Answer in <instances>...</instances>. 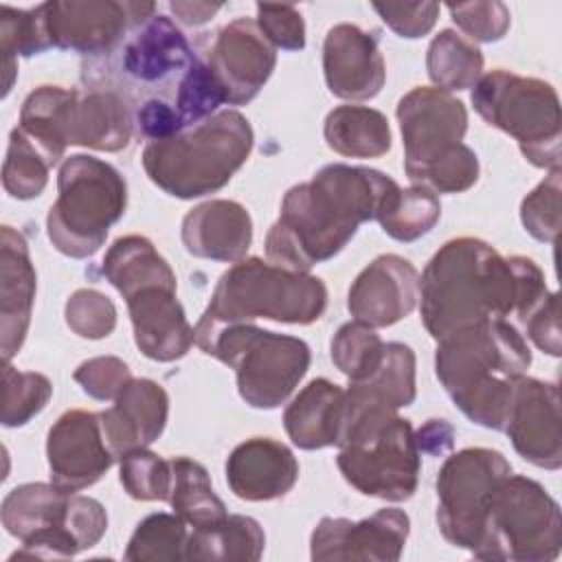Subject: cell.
I'll return each mask as SVG.
<instances>
[{
	"label": "cell",
	"mask_w": 562,
	"mask_h": 562,
	"mask_svg": "<svg viewBox=\"0 0 562 562\" xmlns=\"http://www.w3.org/2000/svg\"><path fill=\"white\" fill-rule=\"evenodd\" d=\"M97 61L99 81L125 99L134 125L147 140L176 136L226 103L224 90L184 33L167 18L151 15L136 24L125 40Z\"/></svg>",
	"instance_id": "cell-1"
},
{
	"label": "cell",
	"mask_w": 562,
	"mask_h": 562,
	"mask_svg": "<svg viewBox=\"0 0 562 562\" xmlns=\"http://www.w3.org/2000/svg\"><path fill=\"white\" fill-rule=\"evenodd\" d=\"M547 294L544 274L533 259L503 257L483 239L457 237L426 263L419 312L426 331L439 340L494 318H516L520 325Z\"/></svg>",
	"instance_id": "cell-2"
},
{
	"label": "cell",
	"mask_w": 562,
	"mask_h": 562,
	"mask_svg": "<svg viewBox=\"0 0 562 562\" xmlns=\"http://www.w3.org/2000/svg\"><path fill=\"white\" fill-rule=\"evenodd\" d=\"M397 182L369 167L325 165L312 180L288 189L279 220L266 235L268 261L294 272L338 255L358 226L378 217Z\"/></svg>",
	"instance_id": "cell-3"
},
{
	"label": "cell",
	"mask_w": 562,
	"mask_h": 562,
	"mask_svg": "<svg viewBox=\"0 0 562 562\" xmlns=\"http://www.w3.org/2000/svg\"><path fill=\"white\" fill-rule=\"evenodd\" d=\"M435 373L474 424L503 430L516 382L531 364V351L520 329L505 318L461 327L437 340Z\"/></svg>",
	"instance_id": "cell-4"
},
{
	"label": "cell",
	"mask_w": 562,
	"mask_h": 562,
	"mask_svg": "<svg viewBox=\"0 0 562 562\" xmlns=\"http://www.w3.org/2000/svg\"><path fill=\"white\" fill-rule=\"evenodd\" d=\"M325 307L327 288L318 277L274 266L261 257H244L220 277L193 327L195 345H204L222 327L255 318L310 325L323 316Z\"/></svg>",
	"instance_id": "cell-5"
},
{
	"label": "cell",
	"mask_w": 562,
	"mask_h": 562,
	"mask_svg": "<svg viewBox=\"0 0 562 562\" xmlns=\"http://www.w3.org/2000/svg\"><path fill=\"white\" fill-rule=\"evenodd\" d=\"M255 134L237 110H220L202 123L143 149L147 178L167 195L193 200L220 191L248 160Z\"/></svg>",
	"instance_id": "cell-6"
},
{
	"label": "cell",
	"mask_w": 562,
	"mask_h": 562,
	"mask_svg": "<svg viewBox=\"0 0 562 562\" xmlns=\"http://www.w3.org/2000/svg\"><path fill=\"white\" fill-rule=\"evenodd\" d=\"M2 527L22 542L13 558H72L108 531L105 507L55 483H24L2 501Z\"/></svg>",
	"instance_id": "cell-7"
},
{
	"label": "cell",
	"mask_w": 562,
	"mask_h": 562,
	"mask_svg": "<svg viewBox=\"0 0 562 562\" xmlns=\"http://www.w3.org/2000/svg\"><path fill=\"white\" fill-rule=\"evenodd\" d=\"M127 206V184L105 160L75 154L59 165L57 200L46 215L50 244L66 257H92Z\"/></svg>",
	"instance_id": "cell-8"
},
{
	"label": "cell",
	"mask_w": 562,
	"mask_h": 562,
	"mask_svg": "<svg viewBox=\"0 0 562 562\" xmlns=\"http://www.w3.org/2000/svg\"><path fill=\"white\" fill-rule=\"evenodd\" d=\"M472 105L487 125L509 134L533 167L560 169L562 114L551 83L496 68L474 83Z\"/></svg>",
	"instance_id": "cell-9"
},
{
	"label": "cell",
	"mask_w": 562,
	"mask_h": 562,
	"mask_svg": "<svg viewBox=\"0 0 562 562\" xmlns=\"http://www.w3.org/2000/svg\"><path fill=\"white\" fill-rule=\"evenodd\" d=\"M200 349L228 364L241 400L261 411L281 406L310 369V347L288 334L239 323L217 329Z\"/></svg>",
	"instance_id": "cell-10"
},
{
	"label": "cell",
	"mask_w": 562,
	"mask_h": 562,
	"mask_svg": "<svg viewBox=\"0 0 562 562\" xmlns=\"http://www.w3.org/2000/svg\"><path fill=\"white\" fill-rule=\"evenodd\" d=\"M562 549V514L555 498L533 479L507 474L492 492L479 560L551 562Z\"/></svg>",
	"instance_id": "cell-11"
},
{
	"label": "cell",
	"mask_w": 562,
	"mask_h": 562,
	"mask_svg": "<svg viewBox=\"0 0 562 562\" xmlns=\"http://www.w3.org/2000/svg\"><path fill=\"white\" fill-rule=\"evenodd\" d=\"M338 470L364 496L408 501L419 481L422 452L408 419L380 415L347 426L338 437Z\"/></svg>",
	"instance_id": "cell-12"
},
{
	"label": "cell",
	"mask_w": 562,
	"mask_h": 562,
	"mask_svg": "<svg viewBox=\"0 0 562 562\" xmlns=\"http://www.w3.org/2000/svg\"><path fill=\"white\" fill-rule=\"evenodd\" d=\"M512 474L503 452L463 448L450 454L437 474V525L441 536L470 553L479 547L494 487Z\"/></svg>",
	"instance_id": "cell-13"
},
{
	"label": "cell",
	"mask_w": 562,
	"mask_h": 562,
	"mask_svg": "<svg viewBox=\"0 0 562 562\" xmlns=\"http://www.w3.org/2000/svg\"><path fill=\"white\" fill-rule=\"evenodd\" d=\"M395 116L404 143V171L413 184H419L430 167L446 160L468 132L463 101L432 86H417L406 92Z\"/></svg>",
	"instance_id": "cell-14"
},
{
	"label": "cell",
	"mask_w": 562,
	"mask_h": 562,
	"mask_svg": "<svg viewBox=\"0 0 562 562\" xmlns=\"http://www.w3.org/2000/svg\"><path fill=\"white\" fill-rule=\"evenodd\" d=\"M37 7L50 48L92 57L112 53L136 24L156 11L154 2L121 0H53Z\"/></svg>",
	"instance_id": "cell-15"
},
{
	"label": "cell",
	"mask_w": 562,
	"mask_h": 562,
	"mask_svg": "<svg viewBox=\"0 0 562 562\" xmlns=\"http://www.w3.org/2000/svg\"><path fill=\"white\" fill-rule=\"evenodd\" d=\"M200 57L220 81L231 105L252 101L277 66V48L248 18H237L209 35Z\"/></svg>",
	"instance_id": "cell-16"
},
{
	"label": "cell",
	"mask_w": 562,
	"mask_h": 562,
	"mask_svg": "<svg viewBox=\"0 0 562 562\" xmlns=\"http://www.w3.org/2000/svg\"><path fill=\"white\" fill-rule=\"evenodd\" d=\"M411 531L408 514L397 507H384L362 520L325 516L312 531L310 555L325 560H400Z\"/></svg>",
	"instance_id": "cell-17"
},
{
	"label": "cell",
	"mask_w": 562,
	"mask_h": 562,
	"mask_svg": "<svg viewBox=\"0 0 562 562\" xmlns=\"http://www.w3.org/2000/svg\"><path fill=\"white\" fill-rule=\"evenodd\" d=\"M50 483L66 492L94 485L116 461L105 443L99 413L72 408L57 417L46 437Z\"/></svg>",
	"instance_id": "cell-18"
},
{
	"label": "cell",
	"mask_w": 562,
	"mask_h": 562,
	"mask_svg": "<svg viewBox=\"0 0 562 562\" xmlns=\"http://www.w3.org/2000/svg\"><path fill=\"white\" fill-rule=\"evenodd\" d=\"M503 430L525 461L536 468L558 470L562 465L558 384L522 375L516 382Z\"/></svg>",
	"instance_id": "cell-19"
},
{
	"label": "cell",
	"mask_w": 562,
	"mask_h": 562,
	"mask_svg": "<svg viewBox=\"0 0 562 562\" xmlns=\"http://www.w3.org/2000/svg\"><path fill=\"white\" fill-rule=\"evenodd\" d=\"M419 299V274L400 255L375 257L351 283L347 310L369 327H391L406 318Z\"/></svg>",
	"instance_id": "cell-20"
},
{
	"label": "cell",
	"mask_w": 562,
	"mask_h": 562,
	"mask_svg": "<svg viewBox=\"0 0 562 562\" xmlns=\"http://www.w3.org/2000/svg\"><path fill=\"white\" fill-rule=\"evenodd\" d=\"M323 75L329 92L338 99H373L386 81V66L375 37L356 24L331 26L323 42Z\"/></svg>",
	"instance_id": "cell-21"
},
{
	"label": "cell",
	"mask_w": 562,
	"mask_h": 562,
	"mask_svg": "<svg viewBox=\"0 0 562 562\" xmlns=\"http://www.w3.org/2000/svg\"><path fill=\"white\" fill-rule=\"evenodd\" d=\"M134 327V342L143 356L156 362H173L187 356L195 342L176 288L149 285L125 299Z\"/></svg>",
	"instance_id": "cell-22"
},
{
	"label": "cell",
	"mask_w": 562,
	"mask_h": 562,
	"mask_svg": "<svg viewBox=\"0 0 562 562\" xmlns=\"http://www.w3.org/2000/svg\"><path fill=\"white\" fill-rule=\"evenodd\" d=\"M169 415L167 391L147 378H134L114 400L99 413L101 430L114 459L140 448H149L165 430Z\"/></svg>",
	"instance_id": "cell-23"
},
{
	"label": "cell",
	"mask_w": 562,
	"mask_h": 562,
	"mask_svg": "<svg viewBox=\"0 0 562 562\" xmlns=\"http://www.w3.org/2000/svg\"><path fill=\"white\" fill-rule=\"evenodd\" d=\"M37 274L29 244L13 226L0 231V351L9 362L24 345L35 301Z\"/></svg>",
	"instance_id": "cell-24"
},
{
	"label": "cell",
	"mask_w": 562,
	"mask_h": 562,
	"mask_svg": "<svg viewBox=\"0 0 562 562\" xmlns=\"http://www.w3.org/2000/svg\"><path fill=\"white\" fill-rule=\"evenodd\" d=\"M299 479L294 452L270 437H252L233 448L226 459V483L241 501H274L285 496Z\"/></svg>",
	"instance_id": "cell-25"
},
{
	"label": "cell",
	"mask_w": 562,
	"mask_h": 562,
	"mask_svg": "<svg viewBox=\"0 0 562 562\" xmlns=\"http://www.w3.org/2000/svg\"><path fill=\"white\" fill-rule=\"evenodd\" d=\"M180 237L193 257L235 263L252 244V220L235 200H209L184 215Z\"/></svg>",
	"instance_id": "cell-26"
},
{
	"label": "cell",
	"mask_w": 562,
	"mask_h": 562,
	"mask_svg": "<svg viewBox=\"0 0 562 562\" xmlns=\"http://www.w3.org/2000/svg\"><path fill=\"white\" fill-rule=\"evenodd\" d=\"M415 353L404 342H386L373 373L345 391L342 422L369 413H397L415 402ZM342 428V426H340Z\"/></svg>",
	"instance_id": "cell-27"
},
{
	"label": "cell",
	"mask_w": 562,
	"mask_h": 562,
	"mask_svg": "<svg viewBox=\"0 0 562 562\" xmlns=\"http://www.w3.org/2000/svg\"><path fill=\"white\" fill-rule=\"evenodd\" d=\"M342 411L345 389L327 378H316L288 404L283 426L296 448L321 450L338 443Z\"/></svg>",
	"instance_id": "cell-28"
},
{
	"label": "cell",
	"mask_w": 562,
	"mask_h": 562,
	"mask_svg": "<svg viewBox=\"0 0 562 562\" xmlns=\"http://www.w3.org/2000/svg\"><path fill=\"white\" fill-rule=\"evenodd\" d=\"M134 130L132 108L110 90L92 88L77 94L68 119V145L97 151H121L130 145Z\"/></svg>",
	"instance_id": "cell-29"
},
{
	"label": "cell",
	"mask_w": 562,
	"mask_h": 562,
	"mask_svg": "<svg viewBox=\"0 0 562 562\" xmlns=\"http://www.w3.org/2000/svg\"><path fill=\"white\" fill-rule=\"evenodd\" d=\"M79 90L61 86H40L22 103L20 130L53 165L68 147V119Z\"/></svg>",
	"instance_id": "cell-30"
},
{
	"label": "cell",
	"mask_w": 562,
	"mask_h": 562,
	"mask_svg": "<svg viewBox=\"0 0 562 562\" xmlns=\"http://www.w3.org/2000/svg\"><path fill=\"white\" fill-rule=\"evenodd\" d=\"M101 270L123 299L149 285L176 288V274L167 259L143 235L119 237L105 252Z\"/></svg>",
	"instance_id": "cell-31"
},
{
	"label": "cell",
	"mask_w": 562,
	"mask_h": 562,
	"mask_svg": "<svg viewBox=\"0 0 562 562\" xmlns=\"http://www.w3.org/2000/svg\"><path fill=\"white\" fill-rule=\"evenodd\" d=\"M323 136L329 149L347 158H378L391 149V127L380 110L338 105L325 116Z\"/></svg>",
	"instance_id": "cell-32"
},
{
	"label": "cell",
	"mask_w": 562,
	"mask_h": 562,
	"mask_svg": "<svg viewBox=\"0 0 562 562\" xmlns=\"http://www.w3.org/2000/svg\"><path fill=\"white\" fill-rule=\"evenodd\" d=\"M266 547V533L261 525L241 514H231L222 522L193 529L187 538L184 560L193 562H255Z\"/></svg>",
	"instance_id": "cell-33"
},
{
	"label": "cell",
	"mask_w": 562,
	"mask_h": 562,
	"mask_svg": "<svg viewBox=\"0 0 562 562\" xmlns=\"http://www.w3.org/2000/svg\"><path fill=\"white\" fill-rule=\"evenodd\" d=\"M171 461V494L169 505L193 529H206L222 522L226 505L215 494L209 472L191 457H173Z\"/></svg>",
	"instance_id": "cell-34"
},
{
	"label": "cell",
	"mask_w": 562,
	"mask_h": 562,
	"mask_svg": "<svg viewBox=\"0 0 562 562\" xmlns=\"http://www.w3.org/2000/svg\"><path fill=\"white\" fill-rule=\"evenodd\" d=\"M426 70L435 88L468 90L483 75V53L465 35L443 29L439 31L426 53Z\"/></svg>",
	"instance_id": "cell-35"
},
{
	"label": "cell",
	"mask_w": 562,
	"mask_h": 562,
	"mask_svg": "<svg viewBox=\"0 0 562 562\" xmlns=\"http://www.w3.org/2000/svg\"><path fill=\"white\" fill-rule=\"evenodd\" d=\"M439 217V198L432 191L413 184L408 189L397 187V191L384 202L375 220L389 237L408 244L430 233Z\"/></svg>",
	"instance_id": "cell-36"
},
{
	"label": "cell",
	"mask_w": 562,
	"mask_h": 562,
	"mask_svg": "<svg viewBox=\"0 0 562 562\" xmlns=\"http://www.w3.org/2000/svg\"><path fill=\"white\" fill-rule=\"evenodd\" d=\"M48 40L42 24L40 7L33 9H13L0 4V50H2V70H4V90L9 94L15 79V59L31 57L48 50Z\"/></svg>",
	"instance_id": "cell-37"
},
{
	"label": "cell",
	"mask_w": 562,
	"mask_h": 562,
	"mask_svg": "<svg viewBox=\"0 0 562 562\" xmlns=\"http://www.w3.org/2000/svg\"><path fill=\"white\" fill-rule=\"evenodd\" d=\"M187 522L178 514H149L143 518L125 549V560L132 562H178L184 560Z\"/></svg>",
	"instance_id": "cell-38"
},
{
	"label": "cell",
	"mask_w": 562,
	"mask_h": 562,
	"mask_svg": "<svg viewBox=\"0 0 562 562\" xmlns=\"http://www.w3.org/2000/svg\"><path fill=\"white\" fill-rule=\"evenodd\" d=\"M50 162L44 154L22 134L20 127L11 130L7 158L2 165V187L11 198L33 200L48 182Z\"/></svg>",
	"instance_id": "cell-39"
},
{
	"label": "cell",
	"mask_w": 562,
	"mask_h": 562,
	"mask_svg": "<svg viewBox=\"0 0 562 562\" xmlns=\"http://www.w3.org/2000/svg\"><path fill=\"white\" fill-rule=\"evenodd\" d=\"M384 340L375 334L373 327L349 321L338 327L331 338L329 351L336 369L349 378V382L364 380L375 371L384 356Z\"/></svg>",
	"instance_id": "cell-40"
},
{
	"label": "cell",
	"mask_w": 562,
	"mask_h": 562,
	"mask_svg": "<svg viewBox=\"0 0 562 562\" xmlns=\"http://www.w3.org/2000/svg\"><path fill=\"white\" fill-rule=\"evenodd\" d=\"M53 395V384L35 371H18L9 362L2 367V426L15 428L31 422Z\"/></svg>",
	"instance_id": "cell-41"
},
{
	"label": "cell",
	"mask_w": 562,
	"mask_h": 562,
	"mask_svg": "<svg viewBox=\"0 0 562 562\" xmlns=\"http://www.w3.org/2000/svg\"><path fill=\"white\" fill-rule=\"evenodd\" d=\"M119 479L125 492L136 501H169L171 494V461L140 448L123 454Z\"/></svg>",
	"instance_id": "cell-42"
},
{
	"label": "cell",
	"mask_w": 562,
	"mask_h": 562,
	"mask_svg": "<svg viewBox=\"0 0 562 562\" xmlns=\"http://www.w3.org/2000/svg\"><path fill=\"white\" fill-rule=\"evenodd\" d=\"M560 169H551L520 204V222L538 241L553 244L560 233Z\"/></svg>",
	"instance_id": "cell-43"
},
{
	"label": "cell",
	"mask_w": 562,
	"mask_h": 562,
	"mask_svg": "<svg viewBox=\"0 0 562 562\" xmlns=\"http://www.w3.org/2000/svg\"><path fill=\"white\" fill-rule=\"evenodd\" d=\"M66 325L81 338L101 340L116 327V307L99 290H75L64 307Z\"/></svg>",
	"instance_id": "cell-44"
},
{
	"label": "cell",
	"mask_w": 562,
	"mask_h": 562,
	"mask_svg": "<svg viewBox=\"0 0 562 562\" xmlns=\"http://www.w3.org/2000/svg\"><path fill=\"white\" fill-rule=\"evenodd\" d=\"M452 22L468 35L470 42H498L512 24L509 9L503 2H463L448 4Z\"/></svg>",
	"instance_id": "cell-45"
},
{
	"label": "cell",
	"mask_w": 562,
	"mask_h": 562,
	"mask_svg": "<svg viewBox=\"0 0 562 562\" xmlns=\"http://www.w3.org/2000/svg\"><path fill=\"white\" fill-rule=\"evenodd\" d=\"M72 378L83 393L99 402L116 400L119 393L134 380L130 367L116 356L90 358L75 369Z\"/></svg>",
	"instance_id": "cell-46"
},
{
	"label": "cell",
	"mask_w": 562,
	"mask_h": 562,
	"mask_svg": "<svg viewBox=\"0 0 562 562\" xmlns=\"http://www.w3.org/2000/svg\"><path fill=\"white\" fill-rule=\"evenodd\" d=\"M257 26L274 48L303 50L305 48V22L292 4H263L257 7Z\"/></svg>",
	"instance_id": "cell-47"
},
{
	"label": "cell",
	"mask_w": 562,
	"mask_h": 562,
	"mask_svg": "<svg viewBox=\"0 0 562 562\" xmlns=\"http://www.w3.org/2000/svg\"><path fill=\"white\" fill-rule=\"evenodd\" d=\"M439 2H373V11L382 22L406 40L424 37L439 18Z\"/></svg>",
	"instance_id": "cell-48"
},
{
	"label": "cell",
	"mask_w": 562,
	"mask_h": 562,
	"mask_svg": "<svg viewBox=\"0 0 562 562\" xmlns=\"http://www.w3.org/2000/svg\"><path fill=\"white\" fill-rule=\"evenodd\" d=\"M522 336H527L540 351L558 358L562 353L560 340V301L555 292H549L520 323Z\"/></svg>",
	"instance_id": "cell-49"
},
{
	"label": "cell",
	"mask_w": 562,
	"mask_h": 562,
	"mask_svg": "<svg viewBox=\"0 0 562 562\" xmlns=\"http://www.w3.org/2000/svg\"><path fill=\"white\" fill-rule=\"evenodd\" d=\"M452 437H454V430L446 419H428V424H424L415 432L419 452H428V454H441L450 450Z\"/></svg>",
	"instance_id": "cell-50"
},
{
	"label": "cell",
	"mask_w": 562,
	"mask_h": 562,
	"mask_svg": "<svg viewBox=\"0 0 562 562\" xmlns=\"http://www.w3.org/2000/svg\"><path fill=\"white\" fill-rule=\"evenodd\" d=\"M222 9V4H211V2H169V11L176 15V20H180L187 26H198L209 22L217 11Z\"/></svg>",
	"instance_id": "cell-51"
}]
</instances>
